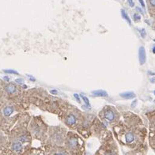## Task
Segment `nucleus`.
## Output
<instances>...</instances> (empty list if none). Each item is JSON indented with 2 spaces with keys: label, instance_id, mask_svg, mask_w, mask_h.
<instances>
[{
  "label": "nucleus",
  "instance_id": "393cba45",
  "mask_svg": "<svg viewBox=\"0 0 155 155\" xmlns=\"http://www.w3.org/2000/svg\"><path fill=\"white\" fill-rule=\"evenodd\" d=\"M135 104H136V101H134L132 103V107H135Z\"/></svg>",
  "mask_w": 155,
  "mask_h": 155
},
{
  "label": "nucleus",
  "instance_id": "a878e982",
  "mask_svg": "<svg viewBox=\"0 0 155 155\" xmlns=\"http://www.w3.org/2000/svg\"><path fill=\"white\" fill-rule=\"evenodd\" d=\"M151 82H153V83H154V82H155V78H152V79H151Z\"/></svg>",
  "mask_w": 155,
  "mask_h": 155
},
{
  "label": "nucleus",
  "instance_id": "aec40b11",
  "mask_svg": "<svg viewBox=\"0 0 155 155\" xmlns=\"http://www.w3.org/2000/svg\"><path fill=\"white\" fill-rule=\"evenodd\" d=\"M6 72H8V73H12V74H18V72L15 71H6Z\"/></svg>",
  "mask_w": 155,
  "mask_h": 155
},
{
  "label": "nucleus",
  "instance_id": "f8f14e48",
  "mask_svg": "<svg viewBox=\"0 0 155 155\" xmlns=\"http://www.w3.org/2000/svg\"><path fill=\"white\" fill-rule=\"evenodd\" d=\"M80 97H82V99H83L84 102H85V103H86V105H87L88 107H90V101H89V100H88V98L86 97L83 96V95H82V94H81V95H80Z\"/></svg>",
  "mask_w": 155,
  "mask_h": 155
},
{
  "label": "nucleus",
  "instance_id": "2eb2a0df",
  "mask_svg": "<svg viewBox=\"0 0 155 155\" xmlns=\"http://www.w3.org/2000/svg\"><path fill=\"white\" fill-rule=\"evenodd\" d=\"M140 19H141L140 15H138V14H135V15H134V20H135V21H139Z\"/></svg>",
  "mask_w": 155,
  "mask_h": 155
},
{
  "label": "nucleus",
  "instance_id": "6ab92c4d",
  "mask_svg": "<svg viewBox=\"0 0 155 155\" xmlns=\"http://www.w3.org/2000/svg\"><path fill=\"white\" fill-rule=\"evenodd\" d=\"M139 2H140V4L142 5V6H143V8L145 7V4H144V2H143V0H139Z\"/></svg>",
  "mask_w": 155,
  "mask_h": 155
},
{
  "label": "nucleus",
  "instance_id": "20e7f679",
  "mask_svg": "<svg viewBox=\"0 0 155 155\" xmlns=\"http://www.w3.org/2000/svg\"><path fill=\"white\" fill-rule=\"evenodd\" d=\"M5 90H6V91L8 93V94H14V93H15L17 91V88L15 85H13V84H9V85H7V86H6Z\"/></svg>",
  "mask_w": 155,
  "mask_h": 155
},
{
  "label": "nucleus",
  "instance_id": "0eeeda50",
  "mask_svg": "<svg viewBox=\"0 0 155 155\" xmlns=\"http://www.w3.org/2000/svg\"><path fill=\"white\" fill-rule=\"evenodd\" d=\"M120 97L124 99H132L135 97V94L132 92H127L124 94H121Z\"/></svg>",
  "mask_w": 155,
  "mask_h": 155
},
{
  "label": "nucleus",
  "instance_id": "6e6552de",
  "mask_svg": "<svg viewBox=\"0 0 155 155\" xmlns=\"http://www.w3.org/2000/svg\"><path fill=\"white\" fill-rule=\"evenodd\" d=\"M93 95L96 97H108V94L104 90H95L93 92Z\"/></svg>",
  "mask_w": 155,
  "mask_h": 155
},
{
  "label": "nucleus",
  "instance_id": "f03ea898",
  "mask_svg": "<svg viewBox=\"0 0 155 155\" xmlns=\"http://www.w3.org/2000/svg\"><path fill=\"white\" fill-rule=\"evenodd\" d=\"M139 63H140L141 65H143V64H144L146 62V59H147V56H146L145 48H144L143 47L139 48Z\"/></svg>",
  "mask_w": 155,
  "mask_h": 155
},
{
  "label": "nucleus",
  "instance_id": "412c9836",
  "mask_svg": "<svg viewBox=\"0 0 155 155\" xmlns=\"http://www.w3.org/2000/svg\"><path fill=\"white\" fill-rule=\"evenodd\" d=\"M17 82H18V83H23V81L22 79H21V78H18V79L16 80Z\"/></svg>",
  "mask_w": 155,
  "mask_h": 155
},
{
  "label": "nucleus",
  "instance_id": "7ed1b4c3",
  "mask_svg": "<svg viewBox=\"0 0 155 155\" xmlns=\"http://www.w3.org/2000/svg\"><path fill=\"white\" fill-rule=\"evenodd\" d=\"M125 140L127 143H131L135 140V135L131 132H127L125 135Z\"/></svg>",
  "mask_w": 155,
  "mask_h": 155
},
{
  "label": "nucleus",
  "instance_id": "423d86ee",
  "mask_svg": "<svg viewBox=\"0 0 155 155\" xmlns=\"http://www.w3.org/2000/svg\"><path fill=\"white\" fill-rule=\"evenodd\" d=\"M77 121V119H76L75 116H74V115H69L68 116V119H67V124L68 125H73Z\"/></svg>",
  "mask_w": 155,
  "mask_h": 155
},
{
  "label": "nucleus",
  "instance_id": "4be33fe9",
  "mask_svg": "<svg viewBox=\"0 0 155 155\" xmlns=\"http://www.w3.org/2000/svg\"><path fill=\"white\" fill-rule=\"evenodd\" d=\"M54 155H66L64 153H60V152H59V153H55Z\"/></svg>",
  "mask_w": 155,
  "mask_h": 155
},
{
  "label": "nucleus",
  "instance_id": "c756f323",
  "mask_svg": "<svg viewBox=\"0 0 155 155\" xmlns=\"http://www.w3.org/2000/svg\"><path fill=\"white\" fill-rule=\"evenodd\" d=\"M37 155H38V154H37Z\"/></svg>",
  "mask_w": 155,
  "mask_h": 155
},
{
  "label": "nucleus",
  "instance_id": "39448f33",
  "mask_svg": "<svg viewBox=\"0 0 155 155\" xmlns=\"http://www.w3.org/2000/svg\"><path fill=\"white\" fill-rule=\"evenodd\" d=\"M104 117H105V119H106V120H108V121H112L115 118L114 112H112V110L106 111L105 114H104Z\"/></svg>",
  "mask_w": 155,
  "mask_h": 155
},
{
  "label": "nucleus",
  "instance_id": "9b49d317",
  "mask_svg": "<svg viewBox=\"0 0 155 155\" xmlns=\"http://www.w3.org/2000/svg\"><path fill=\"white\" fill-rule=\"evenodd\" d=\"M68 145L71 147H76V145H77V140L75 139H71L69 142H68Z\"/></svg>",
  "mask_w": 155,
  "mask_h": 155
},
{
  "label": "nucleus",
  "instance_id": "1a4fd4ad",
  "mask_svg": "<svg viewBox=\"0 0 155 155\" xmlns=\"http://www.w3.org/2000/svg\"><path fill=\"white\" fill-rule=\"evenodd\" d=\"M14 112V108L12 106H6V108L3 109V114L6 116H9L12 114V112Z\"/></svg>",
  "mask_w": 155,
  "mask_h": 155
},
{
  "label": "nucleus",
  "instance_id": "5701e85b",
  "mask_svg": "<svg viewBox=\"0 0 155 155\" xmlns=\"http://www.w3.org/2000/svg\"><path fill=\"white\" fill-rule=\"evenodd\" d=\"M136 10H138V11H139V12H140L141 14H143V11H142V10H141V9L139 8V7H137V8H136Z\"/></svg>",
  "mask_w": 155,
  "mask_h": 155
},
{
  "label": "nucleus",
  "instance_id": "b1692460",
  "mask_svg": "<svg viewBox=\"0 0 155 155\" xmlns=\"http://www.w3.org/2000/svg\"><path fill=\"white\" fill-rule=\"evenodd\" d=\"M105 155H115V154L113 153H112V152H108V153H105Z\"/></svg>",
  "mask_w": 155,
  "mask_h": 155
},
{
  "label": "nucleus",
  "instance_id": "a211bd4d",
  "mask_svg": "<svg viewBox=\"0 0 155 155\" xmlns=\"http://www.w3.org/2000/svg\"><path fill=\"white\" fill-rule=\"evenodd\" d=\"M50 93H51V94H55V95H56V94H58L57 90H51V91H50Z\"/></svg>",
  "mask_w": 155,
  "mask_h": 155
},
{
  "label": "nucleus",
  "instance_id": "cd10ccee",
  "mask_svg": "<svg viewBox=\"0 0 155 155\" xmlns=\"http://www.w3.org/2000/svg\"><path fill=\"white\" fill-rule=\"evenodd\" d=\"M154 95H155V91H154Z\"/></svg>",
  "mask_w": 155,
  "mask_h": 155
},
{
  "label": "nucleus",
  "instance_id": "ddd939ff",
  "mask_svg": "<svg viewBox=\"0 0 155 155\" xmlns=\"http://www.w3.org/2000/svg\"><path fill=\"white\" fill-rule=\"evenodd\" d=\"M148 2H149V6L151 8L155 10V0H148Z\"/></svg>",
  "mask_w": 155,
  "mask_h": 155
},
{
  "label": "nucleus",
  "instance_id": "9d476101",
  "mask_svg": "<svg viewBox=\"0 0 155 155\" xmlns=\"http://www.w3.org/2000/svg\"><path fill=\"white\" fill-rule=\"evenodd\" d=\"M121 14H122L123 18L127 21V22H128L129 25H131V19H130V18L128 17V15H127V14L126 13V11H125L124 10H121Z\"/></svg>",
  "mask_w": 155,
  "mask_h": 155
},
{
  "label": "nucleus",
  "instance_id": "f3484780",
  "mask_svg": "<svg viewBox=\"0 0 155 155\" xmlns=\"http://www.w3.org/2000/svg\"><path fill=\"white\" fill-rule=\"evenodd\" d=\"M127 2H128L129 5H130L131 7H133V6H135V3H134V2H133V0H127Z\"/></svg>",
  "mask_w": 155,
  "mask_h": 155
},
{
  "label": "nucleus",
  "instance_id": "f257e3e1",
  "mask_svg": "<svg viewBox=\"0 0 155 155\" xmlns=\"http://www.w3.org/2000/svg\"><path fill=\"white\" fill-rule=\"evenodd\" d=\"M11 150L15 153H21L23 150L22 143H21L18 140L14 142L11 145Z\"/></svg>",
  "mask_w": 155,
  "mask_h": 155
},
{
  "label": "nucleus",
  "instance_id": "dca6fc26",
  "mask_svg": "<svg viewBox=\"0 0 155 155\" xmlns=\"http://www.w3.org/2000/svg\"><path fill=\"white\" fill-rule=\"evenodd\" d=\"M74 97L76 98V100H77V101L78 102V103H80V102H81V101H80V99H79V96H78L77 94H74Z\"/></svg>",
  "mask_w": 155,
  "mask_h": 155
},
{
  "label": "nucleus",
  "instance_id": "4468645a",
  "mask_svg": "<svg viewBox=\"0 0 155 155\" xmlns=\"http://www.w3.org/2000/svg\"><path fill=\"white\" fill-rule=\"evenodd\" d=\"M139 32L140 33L141 36H142V37H145L146 35H147V33H146V30L144 29H139Z\"/></svg>",
  "mask_w": 155,
  "mask_h": 155
},
{
  "label": "nucleus",
  "instance_id": "c85d7f7f",
  "mask_svg": "<svg viewBox=\"0 0 155 155\" xmlns=\"http://www.w3.org/2000/svg\"><path fill=\"white\" fill-rule=\"evenodd\" d=\"M154 142H155V138H154Z\"/></svg>",
  "mask_w": 155,
  "mask_h": 155
},
{
  "label": "nucleus",
  "instance_id": "bb28decb",
  "mask_svg": "<svg viewBox=\"0 0 155 155\" xmlns=\"http://www.w3.org/2000/svg\"><path fill=\"white\" fill-rule=\"evenodd\" d=\"M153 53L155 54V46L153 47Z\"/></svg>",
  "mask_w": 155,
  "mask_h": 155
}]
</instances>
